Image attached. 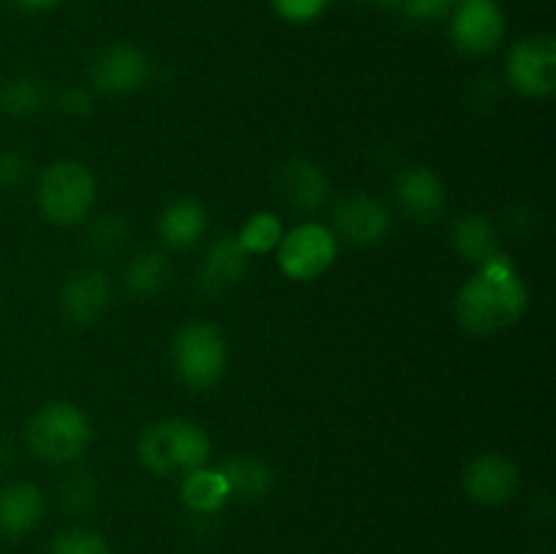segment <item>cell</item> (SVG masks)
Wrapping results in <instances>:
<instances>
[{
	"label": "cell",
	"mask_w": 556,
	"mask_h": 554,
	"mask_svg": "<svg viewBox=\"0 0 556 554\" xmlns=\"http://www.w3.org/2000/svg\"><path fill=\"white\" fill-rule=\"evenodd\" d=\"M58 494L68 514H87L98 503V483L87 470H71L60 481Z\"/></svg>",
	"instance_id": "24"
},
{
	"label": "cell",
	"mask_w": 556,
	"mask_h": 554,
	"mask_svg": "<svg viewBox=\"0 0 556 554\" xmlns=\"http://www.w3.org/2000/svg\"><path fill=\"white\" fill-rule=\"evenodd\" d=\"M52 554H109V543L98 532L71 527L52 541Z\"/></svg>",
	"instance_id": "26"
},
{
	"label": "cell",
	"mask_w": 556,
	"mask_h": 554,
	"mask_svg": "<svg viewBox=\"0 0 556 554\" xmlns=\"http://www.w3.org/2000/svg\"><path fill=\"white\" fill-rule=\"evenodd\" d=\"M282 234L286 231H282V223L275 212H258V215H253L244 223L237 242L242 244L248 255H266L271 250H277Z\"/></svg>",
	"instance_id": "23"
},
{
	"label": "cell",
	"mask_w": 556,
	"mask_h": 554,
	"mask_svg": "<svg viewBox=\"0 0 556 554\" xmlns=\"http://www.w3.org/2000/svg\"><path fill=\"white\" fill-rule=\"evenodd\" d=\"M150 58H147L144 49L134 47V43H112V47H103L90 63L92 85L101 92H109V96L139 90L150 79Z\"/></svg>",
	"instance_id": "9"
},
{
	"label": "cell",
	"mask_w": 556,
	"mask_h": 554,
	"mask_svg": "<svg viewBox=\"0 0 556 554\" xmlns=\"http://www.w3.org/2000/svg\"><path fill=\"white\" fill-rule=\"evenodd\" d=\"M58 106L63 109L65 114H74V117H85L92 109L90 92L81 90V87H63L58 96Z\"/></svg>",
	"instance_id": "30"
},
{
	"label": "cell",
	"mask_w": 556,
	"mask_h": 554,
	"mask_svg": "<svg viewBox=\"0 0 556 554\" xmlns=\"http://www.w3.org/2000/svg\"><path fill=\"white\" fill-rule=\"evenodd\" d=\"M92 424L74 402H47L30 416L25 427V443L38 459L52 465H68L79 459L90 445Z\"/></svg>",
	"instance_id": "3"
},
{
	"label": "cell",
	"mask_w": 556,
	"mask_h": 554,
	"mask_svg": "<svg viewBox=\"0 0 556 554\" xmlns=\"http://www.w3.org/2000/svg\"><path fill=\"white\" fill-rule=\"evenodd\" d=\"M396 9L416 22H434L451 11V0H400Z\"/></svg>",
	"instance_id": "29"
},
{
	"label": "cell",
	"mask_w": 556,
	"mask_h": 554,
	"mask_svg": "<svg viewBox=\"0 0 556 554\" xmlns=\"http://www.w3.org/2000/svg\"><path fill=\"white\" fill-rule=\"evenodd\" d=\"M47 103V90L33 76H16L0 87V109L11 117H30Z\"/></svg>",
	"instance_id": "22"
},
{
	"label": "cell",
	"mask_w": 556,
	"mask_h": 554,
	"mask_svg": "<svg viewBox=\"0 0 556 554\" xmlns=\"http://www.w3.org/2000/svg\"><path fill=\"white\" fill-rule=\"evenodd\" d=\"M47 503L36 483L14 481L0 489V532L9 538L27 536L41 521Z\"/></svg>",
	"instance_id": "15"
},
{
	"label": "cell",
	"mask_w": 556,
	"mask_h": 554,
	"mask_svg": "<svg viewBox=\"0 0 556 554\" xmlns=\"http://www.w3.org/2000/svg\"><path fill=\"white\" fill-rule=\"evenodd\" d=\"M525 310L527 286L503 255L483 264L481 272L470 277L456 297V318L472 335H494L508 329L525 315Z\"/></svg>",
	"instance_id": "1"
},
{
	"label": "cell",
	"mask_w": 556,
	"mask_h": 554,
	"mask_svg": "<svg viewBox=\"0 0 556 554\" xmlns=\"http://www.w3.org/2000/svg\"><path fill=\"white\" fill-rule=\"evenodd\" d=\"M248 259L237 239H217L199 266V288L204 293H223L237 286L248 272Z\"/></svg>",
	"instance_id": "16"
},
{
	"label": "cell",
	"mask_w": 556,
	"mask_h": 554,
	"mask_svg": "<svg viewBox=\"0 0 556 554\" xmlns=\"http://www.w3.org/2000/svg\"><path fill=\"white\" fill-rule=\"evenodd\" d=\"M168 277H172V264H168L166 253L144 250V253H136L125 269V288L130 297L152 299L166 288Z\"/></svg>",
	"instance_id": "21"
},
{
	"label": "cell",
	"mask_w": 556,
	"mask_h": 554,
	"mask_svg": "<svg viewBox=\"0 0 556 554\" xmlns=\"http://www.w3.org/2000/svg\"><path fill=\"white\" fill-rule=\"evenodd\" d=\"M505 36V14L497 0H462L451 16L454 47L467 58L494 52Z\"/></svg>",
	"instance_id": "8"
},
{
	"label": "cell",
	"mask_w": 556,
	"mask_h": 554,
	"mask_svg": "<svg viewBox=\"0 0 556 554\" xmlns=\"http://www.w3.org/2000/svg\"><path fill=\"white\" fill-rule=\"evenodd\" d=\"M174 367L179 380L195 391L212 389L220 383L228 364L226 337L217 326L206 320H193L182 326L174 337Z\"/></svg>",
	"instance_id": "4"
},
{
	"label": "cell",
	"mask_w": 556,
	"mask_h": 554,
	"mask_svg": "<svg viewBox=\"0 0 556 554\" xmlns=\"http://www.w3.org/2000/svg\"><path fill=\"white\" fill-rule=\"evenodd\" d=\"M391 217L378 199L351 193L334 206V234L351 244H378L389 234Z\"/></svg>",
	"instance_id": "11"
},
{
	"label": "cell",
	"mask_w": 556,
	"mask_h": 554,
	"mask_svg": "<svg viewBox=\"0 0 556 554\" xmlns=\"http://www.w3.org/2000/svg\"><path fill=\"white\" fill-rule=\"evenodd\" d=\"M396 206L416 223H432L445 210V185L429 168H407L396 179Z\"/></svg>",
	"instance_id": "13"
},
{
	"label": "cell",
	"mask_w": 556,
	"mask_h": 554,
	"mask_svg": "<svg viewBox=\"0 0 556 554\" xmlns=\"http://www.w3.org/2000/svg\"><path fill=\"white\" fill-rule=\"evenodd\" d=\"M210 435L188 418H163L139 438V459L155 476H188L210 459Z\"/></svg>",
	"instance_id": "2"
},
{
	"label": "cell",
	"mask_w": 556,
	"mask_h": 554,
	"mask_svg": "<svg viewBox=\"0 0 556 554\" xmlns=\"http://www.w3.org/2000/svg\"><path fill=\"white\" fill-rule=\"evenodd\" d=\"M182 503L188 505L193 514H215L226 505V500L231 498L228 494V483L223 478V473L212 470V467H195L188 476H182Z\"/></svg>",
	"instance_id": "20"
},
{
	"label": "cell",
	"mask_w": 556,
	"mask_h": 554,
	"mask_svg": "<svg viewBox=\"0 0 556 554\" xmlns=\"http://www.w3.org/2000/svg\"><path fill=\"white\" fill-rule=\"evenodd\" d=\"M454 248L456 253L472 264H489L500 255L497 248V234L494 226L483 215H465L454 223Z\"/></svg>",
	"instance_id": "19"
},
{
	"label": "cell",
	"mask_w": 556,
	"mask_h": 554,
	"mask_svg": "<svg viewBox=\"0 0 556 554\" xmlns=\"http://www.w3.org/2000/svg\"><path fill=\"white\" fill-rule=\"evenodd\" d=\"M30 174V163L22 152H0V190L20 188Z\"/></svg>",
	"instance_id": "28"
},
{
	"label": "cell",
	"mask_w": 556,
	"mask_h": 554,
	"mask_svg": "<svg viewBox=\"0 0 556 554\" xmlns=\"http://www.w3.org/2000/svg\"><path fill=\"white\" fill-rule=\"evenodd\" d=\"M519 467L503 454H481L465 467L462 487L478 505H505L519 492Z\"/></svg>",
	"instance_id": "10"
},
{
	"label": "cell",
	"mask_w": 556,
	"mask_h": 554,
	"mask_svg": "<svg viewBox=\"0 0 556 554\" xmlns=\"http://www.w3.org/2000/svg\"><path fill=\"white\" fill-rule=\"evenodd\" d=\"M128 239V223L119 215H101L87 231V244L96 250L98 255H114Z\"/></svg>",
	"instance_id": "25"
},
{
	"label": "cell",
	"mask_w": 556,
	"mask_h": 554,
	"mask_svg": "<svg viewBox=\"0 0 556 554\" xmlns=\"http://www.w3.org/2000/svg\"><path fill=\"white\" fill-rule=\"evenodd\" d=\"M277 188L282 201L299 212H315L329 199V179L318 163L307 158H293L277 172Z\"/></svg>",
	"instance_id": "14"
},
{
	"label": "cell",
	"mask_w": 556,
	"mask_h": 554,
	"mask_svg": "<svg viewBox=\"0 0 556 554\" xmlns=\"http://www.w3.org/2000/svg\"><path fill=\"white\" fill-rule=\"evenodd\" d=\"M96 201V179L79 161H58L38 179V206L58 226H74Z\"/></svg>",
	"instance_id": "5"
},
{
	"label": "cell",
	"mask_w": 556,
	"mask_h": 554,
	"mask_svg": "<svg viewBox=\"0 0 556 554\" xmlns=\"http://www.w3.org/2000/svg\"><path fill=\"white\" fill-rule=\"evenodd\" d=\"M269 3L280 20L291 22V25H307V22L324 16L331 0H269Z\"/></svg>",
	"instance_id": "27"
},
{
	"label": "cell",
	"mask_w": 556,
	"mask_h": 554,
	"mask_svg": "<svg viewBox=\"0 0 556 554\" xmlns=\"http://www.w3.org/2000/svg\"><path fill=\"white\" fill-rule=\"evenodd\" d=\"M109 304H112V286H109L106 275L98 269L74 272L60 291V307H63L65 318L81 326L101 318Z\"/></svg>",
	"instance_id": "12"
},
{
	"label": "cell",
	"mask_w": 556,
	"mask_h": 554,
	"mask_svg": "<svg viewBox=\"0 0 556 554\" xmlns=\"http://www.w3.org/2000/svg\"><path fill=\"white\" fill-rule=\"evenodd\" d=\"M451 3H462V0H451Z\"/></svg>",
	"instance_id": "32"
},
{
	"label": "cell",
	"mask_w": 556,
	"mask_h": 554,
	"mask_svg": "<svg viewBox=\"0 0 556 554\" xmlns=\"http://www.w3.org/2000/svg\"><path fill=\"white\" fill-rule=\"evenodd\" d=\"M11 3H14L20 11L41 14V11H49V9H54V5H60L63 0H11Z\"/></svg>",
	"instance_id": "31"
},
{
	"label": "cell",
	"mask_w": 556,
	"mask_h": 554,
	"mask_svg": "<svg viewBox=\"0 0 556 554\" xmlns=\"http://www.w3.org/2000/svg\"><path fill=\"white\" fill-rule=\"evenodd\" d=\"M337 259V234L320 223H302L282 234L277 244V261L280 269L291 280L309 282L324 275Z\"/></svg>",
	"instance_id": "6"
},
{
	"label": "cell",
	"mask_w": 556,
	"mask_h": 554,
	"mask_svg": "<svg viewBox=\"0 0 556 554\" xmlns=\"http://www.w3.org/2000/svg\"><path fill=\"white\" fill-rule=\"evenodd\" d=\"M508 81L530 98L556 92V41L552 33H532L510 47L505 63Z\"/></svg>",
	"instance_id": "7"
},
{
	"label": "cell",
	"mask_w": 556,
	"mask_h": 554,
	"mask_svg": "<svg viewBox=\"0 0 556 554\" xmlns=\"http://www.w3.org/2000/svg\"><path fill=\"white\" fill-rule=\"evenodd\" d=\"M206 226H210V215H206L204 204L193 199H179L161 212L157 234L168 248L188 250L204 239Z\"/></svg>",
	"instance_id": "17"
},
{
	"label": "cell",
	"mask_w": 556,
	"mask_h": 554,
	"mask_svg": "<svg viewBox=\"0 0 556 554\" xmlns=\"http://www.w3.org/2000/svg\"><path fill=\"white\" fill-rule=\"evenodd\" d=\"M228 483V494L242 500H261L275 487V467L266 465L258 456H228L217 467Z\"/></svg>",
	"instance_id": "18"
}]
</instances>
